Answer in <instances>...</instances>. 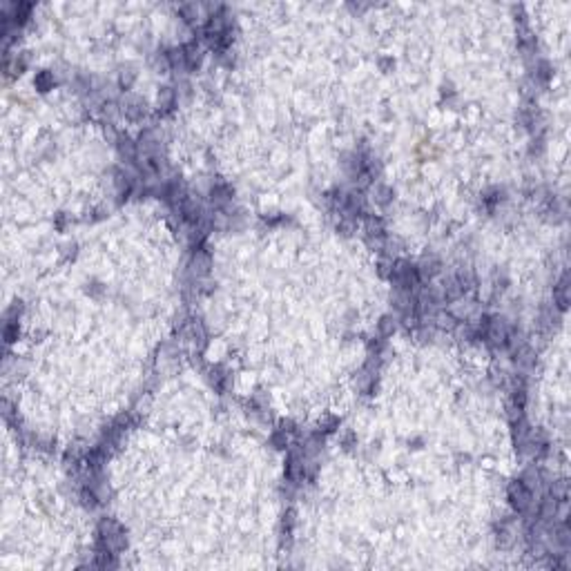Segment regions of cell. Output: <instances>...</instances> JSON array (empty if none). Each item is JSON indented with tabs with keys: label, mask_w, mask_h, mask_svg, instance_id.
I'll return each instance as SVG.
<instances>
[{
	"label": "cell",
	"mask_w": 571,
	"mask_h": 571,
	"mask_svg": "<svg viewBox=\"0 0 571 571\" xmlns=\"http://www.w3.org/2000/svg\"><path fill=\"white\" fill-rule=\"evenodd\" d=\"M509 500L515 511H527L531 505V489L525 484V480H518L509 486Z\"/></svg>",
	"instance_id": "cell-1"
},
{
	"label": "cell",
	"mask_w": 571,
	"mask_h": 571,
	"mask_svg": "<svg viewBox=\"0 0 571 571\" xmlns=\"http://www.w3.org/2000/svg\"><path fill=\"white\" fill-rule=\"evenodd\" d=\"M382 328H384V332H391V330H393V328H395V324H391V319H384Z\"/></svg>",
	"instance_id": "cell-2"
}]
</instances>
